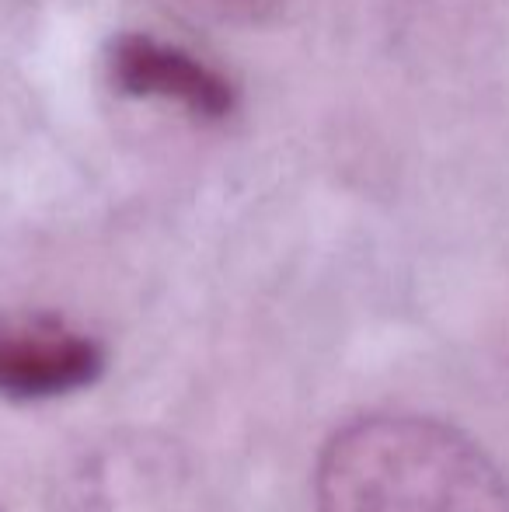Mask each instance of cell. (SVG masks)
Wrapping results in <instances>:
<instances>
[{"label": "cell", "instance_id": "3957f363", "mask_svg": "<svg viewBox=\"0 0 509 512\" xmlns=\"http://www.w3.org/2000/svg\"><path fill=\"white\" fill-rule=\"evenodd\" d=\"M105 373V345L42 310H0V398L35 405L91 387Z\"/></svg>", "mask_w": 509, "mask_h": 512}, {"label": "cell", "instance_id": "7a4b0ae2", "mask_svg": "<svg viewBox=\"0 0 509 512\" xmlns=\"http://www.w3.org/2000/svg\"><path fill=\"white\" fill-rule=\"evenodd\" d=\"M112 91L133 102L178 108L199 126H224L241 105L238 84L210 60L154 32H119L105 46Z\"/></svg>", "mask_w": 509, "mask_h": 512}, {"label": "cell", "instance_id": "6da1fadb", "mask_svg": "<svg viewBox=\"0 0 509 512\" xmlns=\"http://www.w3.org/2000/svg\"><path fill=\"white\" fill-rule=\"evenodd\" d=\"M314 512H509V481L436 418L363 415L321 450Z\"/></svg>", "mask_w": 509, "mask_h": 512}, {"label": "cell", "instance_id": "277c9868", "mask_svg": "<svg viewBox=\"0 0 509 512\" xmlns=\"http://www.w3.org/2000/svg\"><path fill=\"white\" fill-rule=\"evenodd\" d=\"M185 11L199 14L206 21H217V25H265L276 14H283V7L290 0H178Z\"/></svg>", "mask_w": 509, "mask_h": 512}]
</instances>
